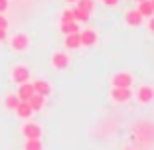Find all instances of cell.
<instances>
[{"instance_id":"1","label":"cell","mask_w":154,"mask_h":150,"mask_svg":"<svg viewBox=\"0 0 154 150\" xmlns=\"http://www.w3.org/2000/svg\"><path fill=\"white\" fill-rule=\"evenodd\" d=\"M10 77H12V81L16 83V85H22V83L30 81V69H28L26 65H14Z\"/></svg>"},{"instance_id":"2","label":"cell","mask_w":154,"mask_h":150,"mask_svg":"<svg viewBox=\"0 0 154 150\" xmlns=\"http://www.w3.org/2000/svg\"><path fill=\"white\" fill-rule=\"evenodd\" d=\"M131 97H132L131 87H113L111 89V99L115 103H127V101H131Z\"/></svg>"},{"instance_id":"3","label":"cell","mask_w":154,"mask_h":150,"mask_svg":"<svg viewBox=\"0 0 154 150\" xmlns=\"http://www.w3.org/2000/svg\"><path fill=\"white\" fill-rule=\"evenodd\" d=\"M10 47H12L14 51H24L30 47V38L26 36V34H14L12 38H10Z\"/></svg>"},{"instance_id":"4","label":"cell","mask_w":154,"mask_h":150,"mask_svg":"<svg viewBox=\"0 0 154 150\" xmlns=\"http://www.w3.org/2000/svg\"><path fill=\"white\" fill-rule=\"evenodd\" d=\"M113 87H131L132 85V75L127 71H119L113 75Z\"/></svg>"},{"instance_id":"5","label":"cell","mask_w":154,"mask_h":150,"mask_svg":"<svg viewBox=\"0 0 154 150\" xmlns=\"http://www.w3.org/2000/svg\"><path fill=\"white\" fill-rule=\"evenodd\" d=\"M136 99L140 101L142 105H148L154 101V87L152 85H142L140 89H138V93H136Z\"/></svg>"},{"instance_id":"6","label":"cell","mask_w":154,"mask_h":150,"mask_svg":"<svg viewBox=\"0 0 154 150\" xmlns=\"http://www.w3.org/2000/svg\"><path fill=\"white\" fill-rule=\"evenodd\" d=\"M24 138H42V127L38 123H26L22 127Z\"/></svg>"},{"instance_id":"7","label":"cell","mask_w":154,"mask_h":150,"mask_svg":"<svg viewBox=\"0 0 154 150\" xmlns=\"http://www.w3.org/2000/svg\"><path fill=\"white\" fill-rule=\"evenodd\" d=\"M51 65H54L55 69H65L69 65V55L63 54V51H55V54H51Z\"/></svg>"},{"instance_id":"8","label":"cell","mask_w":154,"mask_h":150,"mask_svg":"<svg viewBox=\"0 0 154 150\" xmlns=\"http://www.w3.org/2000/svg\"><path fill=\"white\" fill-rule=\"evenodd\" d=\"M14 113H16V117H18V118H22V121H30L34 111H32V107L28 105V101H20L18 107L14 109Z\"/></svg>"},{"instance_id":"9","label":"cell","mask_w":154,"mask_h":150,"mask_svg":"<svg viewBox=\"0 0 154 150\" xmlns=\"http://www.w3.org/2000/svg\"><path fill=\"white\" fill-rule=\"evenodd\" d=\"M79 38H81V46H85V47L95 46L97 40H99V36H97L95 30H85V32H79Z\"/></svg>"},{"instance_id":"10","label":"cell","mask_w":154,"mask_h":150,"mask_svg":"<svg viewBox=\"0 0 154 150\" xmlns=\"http://www.w3.org/2000/svg\"><path fill=\"white\" fill-rule=\"evenodd\" d=\"M125 22L128 24V26L136 28L142 24V14L138 12V10H127V14H125Z\"/></svg>"},{"instance_id":"11","label":"cell","mask_w":154,"mask_h":150,"mask_svg":"<svg viewBox=\"0 0 154 150\" xmlns=\"http://www.w3.org/2000/svg\"><path fill=\"white\" fill-rule=\"evenodd\" d=\"M32 85H34V93H38V95H42V97H48L51 93V85L48 81H44V79H38Z\"/></svg>"},{"instance_id":"12","label":"cell","mask_w":154,"mask_h":150,"mask_svg":"<svg viewBox=\"0 0 154 150\" xmlns=\"http://www.w3.org/2000/svg\"><path fill=\"white\" fill-rule=\"evenodd\" d=\"M16 95H18V99H20V101H28L30 97L34 95V85H32L30 81L22 83V85L18 87V93H16Z\"/></svg>"},{"instance_id":"13","label":"cell","mask_w":154,"mask_h":150,"mask_svg":"<svg viewBox=\"0 0 154 150\" xmlns=\"http://www.w3.org/2000/svg\"><path fill=\"white\" fill-rule=\"evenodd\" d=\"M79 46H81L79 32H73V34H67V36H65V47H67V50H77Z\"/></svg>"},{"instance_id":"14","label":"cell","mask_w":154,"mask_h":150,"mask_svg":"<svg viewBox=\"0 0 154 150\" xmlns=\"http://www.w3.org/2000/svg\"><path fill=\"white\" fill-rule=\"evenodd\" d=\"M138 12L142 14V18H150V16H154V6L150 0H142V2H138Z\"/></svg>"},{"instance_id":"15","label":"cell","mask_w":154,"mask_h":150,"mask_svg":"<svg viewBox=\"0 0 154 150\" xmlns=\"http://www.w3.org/2000/svg\"><path fill=\"white\" fill-rule=\"evenodd\" d=\"M28 105L32 107V111H42V109H44V105H45V97L34 93V95L28 99Z\"/></svg>"},{"instance_id":"16","label":"cell","mask_w":154,"mask_h":150,"mask_svg":"<svg viewBox=\"0 0 154 150\" xmlns=\"http://www.w3.org/2000/svg\"><path fill=\"white\" fill-rule=\"evenodd\" d=\"M18 103H20L18 95H6L4 97V109H8V111H14L18 107Z\"/></svg>"},{"instance_id":"17","label":"cell","mask_w":154,"mask_h":150,"mask_svg":"<svg viewBox=\"0 0 154 150\" xmlns=\"http://www.w3.org/2000/svg\"><path fill=\"white\" fill-rule=\"evenodd\" d=\"M24 150H44L40 138H26V144H24Z\"/></svg>"},{"instance_id":"18","label":"cell","mask_w":154,"mask_h":150,"mask_svg":"<svg viewBox=\"0 0 154 150\" xmlns=\"http://www.w3.org/2000/svg\"><path fill=\"white\" fill-rule=\"evenodd\" d=\"M75 4H77V8H81L83 12H87V14H91L93 8H95V2H93V0H77Z\"/></svg>"},{"instance_id":"19","label":"cell","mask_w":154,"mask_h":150,"mask_svg":"<svg viewBox=\"0 0 154 150\" xmlns=\"http://www.w3.org/2000/svg\"><path fill=\"white\" fill-rule=\"evenodd\" d=\"M61 32L65 36L73 34V32H79V26H77V22H61Z\"/></svg>"},{"instance_id":"20","label":"cell","mask_w":154,"mask_h":150,"mask_svg":"<svg viewBox=\"0 0 154 150\" xmlns=\"http://www.w3.org/2000/svg\"><path fill=\"white\" fill-rule=\"evenodd\" d=\"M73 16H75V22H89V18H91V14H87V12H83L81 8H73Z\"/></svg>"},{"instance_id":"21","label":"cell","mask_w":154,"mask_h":150,"mask_svg":"<svg viewBox=\"0 0 154 150\" xmlns=\"http://www.w3.org/2000/svg\"><path fill=\"white\" fill-rule=\"evenodd\" d=\"M61 22H75V16H73V8L63 10V14H61Z\"/></svg>"},{"instance_id":"22","label":"cell","mask_w":154,"mask_h":150,"mask_svg":"<svg viewBox=\"0 0 154 150\" xmlns=\"http://www.w3.org/2000/svg\"><path fill=\"white\" fill-rule=\"evenodd\" d=\"M0 30H8V20L4 14H0Z\"/></svg>"},{"instance_id":"23","label":"cell","mask_w":154,"mask_h":150,"mask_svg":"<svg viewBox=\"0 0 154 150\" xmlns=\"http://www.w3.org/2000/svg\"><path fill=\"white\" fill-rule=\"evenodd\" d=\"M146 28H148V32L154 34V16H150L148 18V24H146Z\"/></svg>"},{"instance_id":"24","label":"cell","mask_w":154,"mask_h":150,"mask_svg":"<svg viewBox=\"0 0 154 150\" xmlns=\"http://www.w3.org/2000/svg\"><path fill=\"white\" fill-rule=\"evenodd\" d=\"M8 10V0H0V14H4Z\"/></svg>"},{"instance_id":"25","label":"cell","mask_w":154,"mask_h":150,"mask_svg":"<svg viewBox=\"0 0 154 150\" xmlns=\"http://www.w3.org/2000/svg\"><path fill=\"white\" fill-rule=\"evenodd\" d=\"M103 2H105L107 6H117V4H119V0H103Z\"/></svg>"},{"instance_id":"26","label":"cell","mask_w":154,"mask_h":150,"mask_svg":"<svg viewBox=\"0 0 154 150\" xmlns=\"http://www.w3.org/2000/svg\"><path fill=\"white\" fill-rule=\"evenodd\" d=\"M6 41V30H0V44Z\"/></svg>"},{"instance_id":"27","label":"cell","mask_w":154,"mask_h":150,"mask_svg":"<svg viewBox=\"0 0 154 150\" xmlns=\"http://www.w3.org/2000/svg\"><path fill=\"white\" fill-rule=\"evenodd\" d=\"M65 2H71V4H73V2H77V0H65Z\"/></svg>"},{"instance_id":"28","label":"cell","mask_w":154,"mask_h":150,"mask_svg":"<svg viewBox=\"0 0 154 150\" xmlns=\"http://www.w3.org/2000/svg\"><path fill=\"white\" fill-rule=\"evenodd\" d=\"M127 150H136V148H127Z\"/></svg>"},{"instance_id":"29","label":"cell","mask_w":154,"mask_h":150,"mask_svg":"<svg viewBox=\"0 0 154 150\" xmlns=\"http://www.w3.org/2000/svg\"><path fill=\"white\" fill-rule=\"evenodd\" d=\"M134 2H142V0H134Z\"/></svg>"},{"instance_id":"30","label":"cell","mask_w":154,"mask_h":150,"mask_svg":"<svg viewBox=\"0 0 154 150\" xmlns=\"http://www.w3.org/2000/svg\"><path fill=\"white\" fill-rule=\"evenodd\" d=\"M150 2H152V6H154V0H150Z\"/></svg>"},{"instance_id":"31","label":"cell","mask_w":154,"mask_h":150,"mask_svg":"<svg viewBox=\"0 0 154 150\" xmlns=\"http://www.w3.org/2000/svg\"><path fill=\"white\" fill-rule=\"evenodd\" d=\"M101 2H103V0H101Z\"/></svg>"}]
</instances>
